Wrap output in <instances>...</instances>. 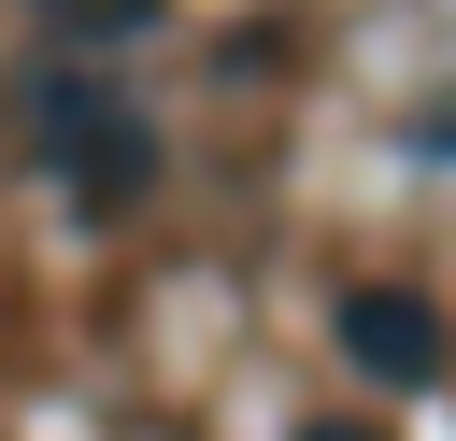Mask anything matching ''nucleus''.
<instances>
[{
	"mask_svg": "<svg viewBox=\"0 0 456 441\" xmlns=\"http://www.w3.org/2000/svg\"><path fill=\"white\" fill-rule=\"evenodd\" d=\"M342 356H356L370 384H428V370H442V313H428L413 285H342Z\"/></svg>",
	"mask_w": 456,
	"mask_h": 441,
	"instance_id": "1",
	"label": "nucleus"
},
{
	"mask_svg": "<svg viewBox=\"0 0 456 441\" xmlns=\"http://www.w3.org/2000/svg\"><path fill=\"white\" fill-rule=\"evenodd\" d=\"M43 14H57V28H86V43H114V28H142L157 0H43Z\"/></svg>",
	"mask_w": 456,
	"mask_h": 441,
	"instance_id": "2",
	"label": "nucleus"
},
{
	"mask_svg": "<svg viewBox=\"0 0 456 441\" xmlns=\"http://www.w3.org/2000/svg\"><path fill=\"white\" fill-rule=\"evenodd\" d=\"M299 441H370V427H299Z\"/></svg>",
	"mask_w": 456,
	"mask_h": 441,
	"instance_id": "3",
	"label": "nucleus"
}]
</instances>
